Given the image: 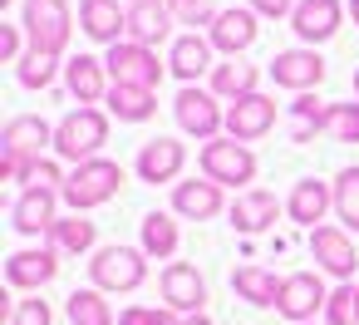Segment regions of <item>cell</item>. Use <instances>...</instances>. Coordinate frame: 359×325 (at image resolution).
<instances>
[{
    "mask_svg": "<svg viewBox=\"0 0 359 325\" xmlns=\"http://www.w3.org/2000/svg\"><path fill=\"white\" fill-rule=\"evenodd\" d=\"M45 148H55V128L40 114L11 119L6 133H0V173H6V183H25L30 163H40Z\"/></svg>",
    "mask_w": 359,
    "mask_h": 325,
    "instance_id": "obj_1",
    "label": "cell"
},
{
    "mask_svg": "<svg viewBox=\"0 0 359 325\" xmlns=\"http://www.w3.org/2000/svg\"><path fill=\"white\" fill-rule=\"evenodd\" d=\"M104 143H109V114L94 109V104H79V109H69L55 124V153L65 163H74V168L89 163V158H99Z\"/></svg>",
    "mask_w": 359,
    "mask_h": 325,
    "instance_id": "obj_2",
    "label": "cell"
},
{
    "mask_svg": "<svg viewBox=\"0 0 359 325\" xmlns=\"http://www.w3.org/2000/svg\"><path fill=\"white\" fill-rule=\"evenodd\" d=\"M118 192H123V168H118L114 158H89V163H79V168L65 178V187H60V197H65L69 212L104 207V202H114Z\"/></svg>",
    "mask_w": 359,
    "mask_h": 325,
    "instance_id": "obj_3",
    "label": "cell"
},
{
    "mask_svg": "<svg viewBox=\"0 0 359 325\" xmlns=\"http://www.w3.org/2000/svg\"><path fill=\"white\" fill-rule=\"evenodd\" d=\"M20 25H25V40L35 50L65 55L69 50V35H74V11L65 6V0H25Z\"/></svg>",
    "mask_w": 359,
    "mask_h": 325,
    "instance_id": "obj_4",
    "label": "cell"
},
{
    "mask_svg": "<svg viewBox=\"0 0 359 325\" xmlns=\"http://www.w3.org/2000/svg\"><path fill=\"white\" fill-rule=\"evenodd\" d=\"M89 276L99 291H138L148 281V251L143 246H99L89 261Z\"/></svg>",
    "mask_w": 359,
    "mask_h": 325,
    "instance_id": "obj_5",
    "label": "cell"
},
{
    "mask_svg": "<svg viewBox=\"0 0 359 325\" xmlns=\"http://www.w3.org/2000/svg\"><path fill=\"white\" fill-rule=\"evenodd\" d=\"M172 114H177L182 133H192L197 143H212V138H222V128H226V109L217 104L212 89H197V84H182V89H177Z\"/></svg>",
    "mask_w": 359,
    "mask_h": 325,
    "instance_id": "obj_6",
    "label": "cell"
},
{
    "mask_svg": "<svg viewBox=\"0 0 359 325\" xmlns=\"http://www.w3.org/2000/svg\"><path fill=\"white\" fill-rule=\"evenodd\" d=\"M202 178H212L217 187H241L256 178V153L236 138H212L202 143Z\"/></svg>",
    "mask_w": 359,
    "mask_h": 325,
    "instance_id": "obj_7",
    "label": "cell"
},
{
    "mask_svg": "<svg viewBox=\"0 0 359 325\" xmlns=\"http://www.w3.org/2000/svg\"><path fill=\"white\" fill-rule=\"evenodd\" d=\"M104 65H109V79L114 84H133V89H158L163 84V65H158V55L148 45L118 40V45H109Z\"/></svg>",
    "mask_w": 359,
    "mask_h": 325,
    "instance_id": "obj_8",
    "label": "cell"
},
{
    "mask_svg": "<svg viewBox=\"0 0 359 325\" xmlns=\"http://www.w3.org/2000/svg\"><path fill=\"white\" fill-rule=\"evenodd\" d=\"M325 300H330V291H325V281H320L315 271H290V276L280 281L276 310H280L290 325H310L315 310H325Z\"/></svg>",
    "mask_w": 359,
    "mask_h": 325,
    "instance_id": "obj_9",
    "label": "cell"
},
{
    "mask_svg": "<svg viewBox=\"0 0 359 325\" xmlns=\"http://www.w3.org/2000/svg\"><path fill=\"white\" fill-rule=\"evenodd\" d=\"M163 305L177 315H202L207 305V281L192 261H168L163 266Z\"/></svg>",
    "mask_w": 359,
    "mask_h": 325,
    "instance_id": "obj_10",
    "label": "cell"
},
{
    "mask_svg": "<svg viewBox=\"0 0 359 325\" xmlns=\"http://www.w3.org/2000/svg\"><path fill=\"white\" fill-rule=\"evenodd\" d=\"M271 128H276V99H266L261 89L246 94V99H236V104H226V138L256 143V138H266Z\"/></svg>",
    "mask_w": 359,
    "mask_h": 325,
    "instance_id": "obj_11",
    "label": "cell"
},
{
    "mask_svg": "<svg viewBox=\"0 0 359 325\" xmlns=\"http://www.w3.org/2000/svg\"><path fill=\"white\" fill-rule=\"evenodd\" d=\"M60 192L55 187H25L20 197H15V207H11V227L20 232V237H40V232H55V222H60Z\"/></svg>",
    "mask_w": 359,
    "mask_h": 325,
    "instance_id": "obj_12",
    "label": "cell"
},
{
    "mask_svg": "<svg viewBox=\"0 0 359 325\" xmlns=\"http://www.w3.org/2000/svg\"><path fill=\"white\" fill-rule=\"evenodd\" d=\"M256 20H261L256 11H217V20L207 25L212 50H222L226 60H236L241 50H251V45H256V35H261V25H256Z\"/></svg>",
    "mask_w": 359,
    "mask_h": 325,
    "instance_id": "obj_13",
    "label": "cell"
},
{
    "mask_svg": "<svg viewBox=\"0 0 359 325\" xmlns=\"http://www.w3.org/2000/svg\"><path fill=\"white\" fill-rule=\"evenodd\" d=\"M79 30L94 45H118L128 40V11L118 0H79Z\"/></svg>",
    "mask_w": 359,
    "mask_h": 325,
    "instance_id": "obj_14",
    "label": "cell"
},
{
    "mask_svg": "<svg viewBox=\"0 0 359 325\" xmlns=\"http://www.w3.org/2000/svg\"><path fill=\"white\" fill-rule=\"evenodd\" d=\"M310 256L320 261V271H330V276H339V281H349L354 266H359L354 241H349L344 227H315V232H310Z\"/></svg>",
    "mask_w": 359,
    "mask_h": 325,
    "instance_id": "obj_15",
    "label": "cell"
},
{
    "mask_svg": "<svg viewBox=\"0 0 359 325\" xmlns=\"http://www.w3.org/2000/svg\"><path fill=\"white\" fill-rule=\"evenodd\" d=\"M339 20H344V6H339V0H300L295 15H290V30H295L305 45H325V40H334Z\"/></svg>",
    "mask_w": 359,
    "mask_h": 325,
    "instance_id": "obj_16",
    "label": "cell"
},
{
    "mask_svg": "<svg viewBox=\"0 0 359 325\" xmlns=\"http://www.w3.org/2000/svg\"><path fill=\"white\" fill-rule=\"evenodd\" d=\"M271 79L280 89H295V94H310L320 79H325V60L315 50H280L271 60Z\"/></svg>",
    "mask_w": 359,
    "mask_h": 325,
    "instance_id": "obj_17",
    "label": "cell"
},
{
    "mask_svg": "<svg viewBox=\"0 0 359 325\" xmlns=\"http://www.w3.org/2000/svg\"><path fill=\"white\" fill-rule=\"evenodd\" d=\"M55 271H60V251L55 246H30V251H15L6 261V281L15 291H40V286L55 281Z\"/></svg>",
    "mask_w": 359,
    "mask_h": 325,
    "instance_id": "obj_18",
    "label": "cell"
},
{
    "mask_svg": "<svg viewBox=\"0 0 359 325\" xmlns=\"http://www.w3.org/2000/svg\"><path fill=\"white\" fill-rule=\"evenodd\" d=\"M133 168H138V178L153 183V187H158V183H172V178L187 168V148H182L177 138H148Z\"/></svg>",
    "mask_w": 359,
    "mask_h": 325,
    "instance_id": "obj_19",
    "label": "cell"
},
{
    "mask_svg": "<svg viewBox=\"0 0 359 325\" xmlns=\"http://www.w3.org/2000/svg\"><path fill=\"white\" fill-rule=\"evenodd\" d=\"M330 207H334V183H320V178H300V183L290 187V197H285L290 222H300V227H310V232L325 222Z\"/></svg>",
    "mask_w": 359,
    "mask_h": 325,
    "instance_id": "obj_20",
    "label": "cell"
},
{
    "mask_svg": "<svg viewBox=\"0 0 359 325\" xmlns=\"http://www.w3.org/2000/svg\"><path fill=\"white\" fill-rule=\"evenodd\" d=\"M65 84H69V94H74L79 104H99V99H109V89H114L109 65L94 60V55H74V60L65 65Z\"/></svg>",
    "mask_w": 359,
    "mask_h": 325,
    "instance_id": "obj_21",
    "label": "cell"
},
{
    "mask_svg": "<svg viewBox=\"0 0 359 325\" xmlns=\"http://www.w3.org/2000/svg\"><path fill=\"white\" fill-rule=\"evenodd\" d=\"M168 69L182 79V84H197L202 74H212L217 65H212V40L207 35H177L172 40V55H168Z\"/></svg>",
    "mask_w": 359,
    "mask_h": 325,
    "instance_id": "obj_22",
    "label": "cell"
},
{
    "mask_svg": "<svg viewBox=\"0 0 359 325\" xmlns=\"http://www.w3.org/2000/svg\"><path fill=\"white\" fill-rule=\"evenodd\" d=\"M276 217H280V202H276V192L246 187V192L231 202V227H236L241 237H256V232L276 227Z\"/></svg>",
    "mask_w": 359,
    "mask_h": 325,
    "instance_id": "obj_23",
    "label": "cell"
},
{
    "mask_svg": "<svg viewBox=\"0 0 359 325\" xmlns=\"http://www.w3.org/2000/svg\"><path fill=\"white\" fill-rule=\"evenodd\" d=\"M172 35V11L168 0H138V6H128V40L133 45H163Z\"/></svg>",
    "mask_w": 359,
    "mask_h": 325,
    "instance_id": "obj_24",
    "label": "cell"
},
{
    "mask_svg": "<svg viewBox=\"0 0 359 325\" xmlns=\"http://www.w3.org/2000/svg\"><path fill=\"white\" fill-rule=\"evenodd\" d=\"M172 212L177 217H192V222H212L217 212H222V187L212 183V178H192V183H177L172 187Z\"/></svg>",
    "mask_w": 359,
    "mask_h": 325,
    "instance_id": "obj_25",
    "label": "cell"
},
{
    "mask_svg": "<svg viewBox=\"0 0 359 325\" xmlns=\"http://www.w3.org/2000/svg\"><path fill=\"white\" fill-rule=\"evenodd\" d=\"M280 281H285V276H276V271H266V266H236V271H231V291H236L246 305H256V310H271V305L280 300Z\"/></svg>",
    "mask_w": 359,
    "mask_h": 325,
    "instance_id": "obj_26",
    "label": "cell"
},
{
    "mask_svg": "<svg viewBox=\"0 0 359 325\" xmlns=\"http://www.w3.org/2000/svg\"><path fill=\"white\" fill-rule=\"evenodd\" d=\"M109 114L118 124H148L158 114V89H133V84H114L109 89Z\"/></svg>",
    "mask_w": 359,
    "mask_h": 325,
    "instance_id": "obj_27",
    "label": "cell"
},
{
    "mask_svg": "<svg viewBox=\"0 0 359 325\" xmlns=\"http://www.w3.org/2000/svg\"><path fill=\"white\" fill-rule=\"evenodd\" d=\"M256 79H261V69H256V65H246V60L236 55V60H226V65H217V69H212V94L236 104V99L256 94Z\"/></svg>",
    "mask_w": 359,
    "mask_h": 325,
    "instance_id": "obj_28",
    "label": "cell"
},
{
    "mask_svg": "<svg viewBox=\"0 0 359 325\" xmlns=\"http://www.w3.org/2000/svg\"><path fill=\"white\" fill-rule=\"evenodd\" d=\"M143 251L158 256V261L177 256V222H172V212H148L143 217Z\"/></svg>",
    "mask_w": 359,
    "mask_h": 325,
    "instance_id": "obj_29",
    "label": "cell"
},
{
    "mask_svg": "<svg viewBox=\"0 0 359 325\" xmlns=\"http://www.w3.org/2000/svg\"><path fill=\"white\" fill-rule=\"evenodd\" d=\"M50 237H55V251H69V256H79V251H94V222H89L84 212H69V217H60Z\"/></svg>",
    "mask_w": 359,
    "mask_h": 325,
    "instance_id": "obj_30",
    "label": "cell"
},
{
    "mask_svg": "<svg viewBox=\"0 0 359 325\" xmlns=\"http://www.w3.org/2000/svg\"><path fill=\"white\" fill-rule=\"evenodd\" d=\"M65 315H69V325H114V310H109V300H104L99 286L74 291L69 305H65Z\"/></svg>",
    "mask_w": 359,
    "mask_h": 325,
    "instance_id": "obj_31",
    "label": "cell"
},
{
    "mask_svg": "<svg viewBox=\"0 0 359 325\" xmlns=\"http://www.w3.org/2000/svg\"><path fill=\"white\" fill-rule=\"evenodd\" d=\"M55 74H60V55H45V50H25L20 55V65H15V79L25 84V89H50L55 84Z\"/></svg>",
    "mask_w": 359,
    "mask_h": 325,
    "instance_id": "obj_32",
    "label": "cell"
},
{
    "mask_svg": "<svg viewBox=\"0 0 359 325\" xmlns=\"http://www.w3.org/2000/svg\"><path fill=\"white\" fill-rule=\"evenodd\" d=\"M325 109H330V104H320L315 94H300V99L290 104V138H295V143H310L315 133H325Z\"/></svg>",
    "mask_w": 359,
    "mask_h": 325,
    "instance_id": "obj_33",
    "label": "cell"
},
{
    "mask_svg": "<svg viewBox=\"0 0 359 325\" xmlns=\"http://www.w3.org/2000/svg\"><path fill=\"white\" fill-rule=\"evenodd\" d=\"M334 212L349 232H359V168H339L334 173Z\"/></svg>",
    "mask_w": 359,
    "mask_h": 325,
    "instance_id": "obj_34",
    "label": "cell"
},
{
    "mask_svg": "<svg viewBox=\"0 0 359 325\" xmlns=\"http://www.w3.org/2000/svg\"><path fill=\"white\" fill-rule=\"evenodd\" d=\"M325 133L334 143H359V104H330L325 109Z\"/></svg>",
    "mask_w": 359,
    "mask_h": 325,
    "instance_id": "obj_35",
    "label": "cell"
},
{
    "mask_svg": "<svg viewBox=\"0 0 359 325\" xmlns=\"http://www.w3.org/2000/svg\"><path fill=\"white\" fill-rule=\"evenodd\" d=\"M325 325H359V300H354V286H334L330 300H325Z\"/></svg>",
    "mask_w": 359,
    "mask_h": 325,
    "instance_id": "obj_36",
    "label": "cell"
},
{
    "mask_svg": "<svg viewBox=\"0 0 359 325\" xmlns=\"http://www.w3.org/2000/svg\"><path fill=\"white\" fill-rule=\"evenodd\" d=\"M168 11L177 25H212L217 11H212V0H168Z\"/></svg>",
    "mask_w": 359,
    "mask_h": 325,
    "instance_id": "obj_37",
    "label": "cell"
},
{
    "mask_svg": "<svg viewBox=\"0 0 359 325\" xmlns=\"http://www.w3.org/2000/svg\"><path fill=\"white\" fill-rule=\"evenodd\" d=\"M118 325H177V310H168V305H128L118 315Z\"/></svg>",
    "mask_w": 359,
    "mask_h": 325,
    "instance_id": "obj_38",
    "label": "cell"
},
{
    "mask_svg": "<svg viewBox=\"0 0 359 325\" xmlns=\"http://www.w3.org/2000/svg\"><path fill=\"white\" fill-rule=\"evenodd\" d=\"M25 187H65V173H60V163H50V158H40V163H30V173H25Z\"/></svg>",
    "mask_w": 359,
    "mask_h": 325,
    "instance_id": "obj_39",
    "label": "cell"
},
{
    "mask_svg": "<svg viewBox=\"0 0 359 325\" xmlns=\"http://www.w3.org/2000/svg\"><path fill=\"white\" fill-rule=\"evenodd\" d=\"M55 320V310H50V300H20L15 305V315H11V325H50Z\"/></svg>",
    "mask_w": 359,
    "mask_h": 325,
    "instance_id": "obj_40",
    "label": "cell"
},
{
    "mask_svg": "<svg viewBox=\"0 0 359 325\" xmlns=\"http://www.w3.org/2000/svg\"><path fill=\"white\" fill-rule=\"evenodd\" d=\"M20 35L25 25H0V60L6 65H20Z\"/></svg>",
    "mask_w": 359,
    "mask_h": 325,
    "instance_id": "obj_41",
    "label": "cell"
},
{
    "mask_svg": "<svg viewBox=\"0 0 359 325\" xmlns=\"http://www.w3.org/2000/svg\"><path fill=\"white\" fill-rule=\"evenodd\" d=\"M295 6L300 0H251V11L261 20H285V15H295Z\"/></svg>",
    "mask_w": 359,
    "mask_h": 325,
    "instance_id": "obj_42",
    "label": "cell"
},
{
    "mask_svg": "<svg viewBox=\"0 0 359 325\" xmlns=\"http://www.w3.org/2000/svg\"><path fill=\"white\" fill-rule=\"evenodd\" d=\"M177 325H212L207 315H177Z\"/></svg>",
    "mask_w": 359,
    "mask_h": 325,
    "instance_id": "obj_43",
    "label": "cell"
},
{
    "mask_svg": "<svg viewBox=\"0 0 359 325\" xmlns=\"http://www.w3.org/2000/svg\"><path fill=\"white\" fill-rule=\"evenodd\" d=\"M344 11H349V15H354V25H359V0H349V6H344Z\"/></svg>",
    "mask_w": 359,
    "mask_h": 325,
    "instance_id": "obj_44",
    "label": "cell"
},
{
    "mask_svg": "<svg viewBox=\"0 0 359 325\" xmlns=\"http://www.w3.org/2000/svg\"><path fill=\"white\" fill-rule=\"evenodd\" d=\"M354 94H359V69H354Z\"/></svg>",
    "mask_w": 359,
    "mask_h": 325,
    "instance_id": "obj_45",
    "label": "cell"
},
{
    "mask_svg": "<svg viewBox=\"0 0 359 325\" xmlns=\"http://www.w3.org/2000/svg\"><path fill=\"white\" fill-rule=\"evenodd\" d=\"M354 300H359V286H354Z\"/></svg>",
    "mask_w": 359,
    "mask_h": 325,
    "instance_id": "obj_46",
    "label": "cell"
},
{
    "mask_svg": "<svg viewBox=\"0 0 359 325\" xmlns=\"http://www.w3.org/2000/svg\"><path fill=\"white\" fill-rule=\"evenodd\" d=\"M0 6H11V0H0Z\"/></svg>",
    "mask_w": 359,
    "mask_h": 325,
    "instance_id": "obj_47",
    "label": "cell"
},
{
    "mask_svg": "<svg viewBox=\"0 0 359 325\" xmlns=\"http://www.w3.org/2000/svg\"><path fill=\"white\" fill-rule=\"evenodd\" d=\"M128 6H138V0H128Z\"/></svg>",
    "mask_w": 359,
    "mask_h": 325,
    "instance_id": "obj_48",
    "label": "cell"
}]
</instances>
